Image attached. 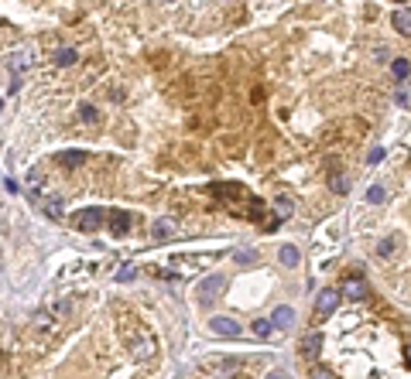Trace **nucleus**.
<instances>
[{
	"instance_id": "17",
	"label": "nucleus",
	"mask_w": 411,
	"mask_h": 379,
	"mask_svg": "<svg viewBox=\"0 0 411 379\" xmlns=\"http://www.w3.org/2000/svg\"><path fill=\"white\" fill-rule=\"evenodd\" d=\"M391 72H394V79H408L411 62H408V58H394V62H391Z\"/></svg>"
},
{
	"instance_id": "26",
	"label": "nucleus",
	"mask_w": 411,
	"mask_h": 379,
	"mask_svg": "<svg viewBox=\"0 0 411 379\" xmlns=\"http://www.w3.org/2000/svg\"><path fill=\"white\" fill-rule=\"evenodd\" d=\"M312 379H336V372L326 365H312Z\"/></svg>"
},
{
	"instance_id": "16",
	"label": "nucleus",
	"mask_w": 411,
	"mask_h": 379,
	"mask_svg": "<svg viewBox=\"0 0 411 379\" xmlns=\"http://www.w3.org/2000/svg\"><path fill=\"white\" fill-rule=\"evenodd\" d=\"M278 260L285 266H298V260H302V253H298V246H281V253H278Z\"/></svg>"
},
{
	"instance_id": "9",
	"label": "nucleus",
	"mask_w": 411,
	"mask_h": 379,
	"mask_svg": "<svg viewBox=\"0 0 411 379\" xmlns=\"http://www.w3.org/2000/svg\"><path fill=\"white\" fill-rule=\"evenodd\" d=\"M55 161H59L62 168H79L82 161H89V154H86V151H62Z\"/></svg>"
},
{
	"instance_id": "29",
	"label": "nucleus",
	"mask_w": 411,
	"mask_h": 379,
	"mask_svg": "<svg viewBox=\"0 0 411 379\" xmlns=\"http://www.w3.org/2000/svg\"><path fill=\"white\" fill-rule=\"evenodd\" d=\"M408 359H411V345H408Z\"/></svg>"
},
{
	"instance_id": "25",
	"label": "nucleus",
	"mask_w": 411,
	"mask_h": 379,
	"mask_svg": "<svg viewBox=\"0 0 411 379\" xmlns=\"http://www.w3.org/2000/svg\"><path fill=\"white\" fill-rule=\"evenodd\" d=\"M134 277H137V270H134V266H120V273H117V284H130Z\"/></svg>"
},
{
	"instance_id": "20",
	"label": "nucleus",
	"mask_w": 411,
	"mask_h": 379,
	"mask_svg": "<svg viewBox=\"0 0 411 379\" xmlns=\"http://www.w3.org/2000/svg\"><path fill=\"white\" fill-rule=\"evenodd\" d=\"M76 52H72V48H59V52H55V65H62V69H65V65H76Z\"/></svg>"
},
{
	"instance_id": "27",
	"label": "nucleus",
	"mask_w": 411,
	"mask_h": 379,
	"mask_svg": "<svg viewBox=\"0 0 411 379\" xmlns=\"http://www.w3.org/2000/svg\"><path fill=\"white\" fill-rule=\"evenodd\" d=\"M384 161V147H373L370 151V164H380Z\"/></svg>"
},
{
	"instance_id": "18",
	"label": "nucleus",
	"mask_w": 411,
	"mask_h": 379,
	"mask_svg": "<svg viewBox=\"0 0 411 379\" xmlns=\"http://www.w3.org/2000/svg\"><path fill=\"white\" fill-rule=\"evenodd\" d=\"M233 263H240V266L257 263V249H236V253H233Z\"/></svg>"
},
{
	"instance_id": "19",
	"label": "nucleus",
	"mask_w": 411,
	"mask_h": 379,
	"mask_svg": "<svg viewBox=\"0 0 411 379\" xmlns=\"http://www.w3.org/2000/svg\"><path fill=\"white\" fill-rule=\"evenodd\" d=\"M367 202H370V205L387 202V188H384V185H370V191H367Z\"/></svg>"
},
{
	"instance_id": "21",
	"label": "nucleus",
	"mask_w": 411,
	"mask_h": 379,
	"mask_svg": "<svg viewBox=\"0 0 411 379\" xmlns=\"http://www.w3.org/2000/svg\"><path fill=\"white\" fill-rule=\"evenodd\" d=\"M250 328H254V335H257V338H271V331H274V321H264V318H257V321L250 324Z\"/></svg>"
},
{
	"instance_id": "28",
	"label": "nucleus",
	"mask_w": 411,
	"mask_h": 379,
	"mask_svg": "<svg viewBox=\"0 0 411 379\" xmlns=\"http://www.w3.org/2000/svg\"><path fill=\"white\" fill-rule=\"evenodd\" d=\"M4 188H7V191H11V195H14V191H21V185H18V181H14V178H4Z\"/></svg>"
},
{
	"instance_id": "4",
	"label": "nucleus",
	"mask_w": 411,
	"mask_h": 379,
	"mask_svg": "<svg viewBox=\"0 0 411 379\" xmlns=\"http://www.w3.org/2000/svg\"><path fill=\"white\" fill-rule=\"evenodd\" d=\"M339 294H343V290H333V287H329V290H319V297H315V311H319V318H329L336 307H339Z\"/></svg>"
},
{
	"instance_id": "24",
	"label": "nucleus",
	"mask_w": 411,
	"mask_h": 379,
	"mask_svg": "<svg viewBox=\"0 0 411 379\" xmlns=\"http://www.w3.org/2000/svg\"><path fill=\"white\" fill-rule=\"evenodd\" d=\"M329 185H333L336 195H346V188H350V181H346L343 174H333V178H329Z\"/></svg>"
},
{
	"instance_id": "13",
	"label": "nucleus",
	"mask_w": 411,
	"mask_h": 379,
	"mask_svg": "<svg viewBox=\"0 0 411 379\" xmlns=\"http://www.w3.org/2000/svg\"><path fill=\"white\" fill-rule=\"evenodd\" d=\"M319 348H322L319 331H312V335H305V338H302V355H305V359H315V355H319Z\"/></svg>"
},
{
	"instance_id": "10",
	"label": "nucleus",
	"mask_w": 411,
	"mask_h": 379,
	"mask_svg": "<svg viewBox=\"0 0 411 379\" xmlns=\"http://www.w3.org/2000/svg\"><path fill=\"white\" fill-rule=\"evenodd\" d=\"M271 321H274V328H292L295 324V311L288 307V304H281V307L271 314Z\"/></svg>"
},
{
	"instance_id": "2",
	"label": "nucleus",
	"mask_w": 411,
	"mask_h": 379,
	"mask_svg": "<svg viewBox=\"0 0 411 379\" xmlns=\"http://www.w3.org/2000/svg\"><path fill=\"white\" fill-rule=\"evenodd\" d=\"M103 219H106V209H82V212H76L72 226H76L79 232H96V229L103 226Z\"/></svg>"
},
{
	"instance_id": "7",
	"label": "nucleus",
	"mask_w": 411,
	"mask_h": 379,
	"mask_svg": "<svg viewBox=\"0 0 411 379\" xmlns=\"http://www.w3.org/2000/svg\"><path fill=\"white\" fill-rule=\"evenodd\" d=\"M155 348H158L155 338H137L130 352H134V359H137V362H144V359H151V355H155Z\"/></svg>"
},
{
	"instance_id": "5",
	"label": "nucleus",
	"mask_w": 411,
	"mask_h": 379,
	"mask_svg": "<svg viewBox=\"0 0 411 379\" xmlns=\"http://www.w3.org/2000/svg\"><path fill=\"white\" fill-rule=\"evenodd\" d=\"M209 331H213V335H219V338H236V335H240V324H236L233 318L216 314V318H209Z\"/></svg>"
},
{
	"instance_id": "1",
	"label": "nucleus",
	"mask_w": 411,
	"mask_h": 379,
	"mask_svg": "<svg viewBox=\"0 0 411 379\" xmlns=\"http://www.w3.org/2000/svg\"><path fill=\"white\" fill-rule=\"evenodd\" d=\"M223 290H226V277H223V273H209L206 280H199V301L216 304L223 297Z\"/></svg>"
},
{
	"instance_id": "23",
	"label": "nucleus",
	"mask_w": 411,
	"mask_h": 379,
	"mask_svg": "<svg viewBox=\"0 0 411 379\" xmlns=\"http://www.w3.org/2000/svg\"><path fill=\"white\" fill-rule=\"evenodd\" d=\"M79 120H82V123H96V106H93V103H82V106H79Z\"/></svg>"
},
{
	"instance_id": "15",
	"label": "nucleus",
	"mask_w": 411,
	"mask_h": 379,
	"mask_svg": "<svg viewBox=\"0 0 411 379\" xmlns=\"http://www.w3.org/2000/svg\"><path fill=\"white\" fill-rule=\"evenodd\" d=\"M151 236H155V239H172V236H175V226H172L168 219H158L155 226H151Z\"/></svg>"
},
{
	"instance_id": "22",
	"label": "nucleus",
	"mask_w": 411,
	"mask_h": 379,
	"mask_svg": "<svg viewBox=\"0 0 411 379\" xmlns=\"http://www.w3.org/2000/svg\"><path fill=\"white\" fill-rule=\"evenodd\" d=\"M274 209H278V215L285 219V215H292V212H295V205H292V198H285V195H278V198H274Z\"/></svg>"
},
{
	"instance_id": "12",
	"label": "nucleus",
	"mask_w": 411,
	"mask_h": 379,
	"mask_svg": "<svg viewBox=\"0 0 411 379\" xmlns=\"http://www.w3.org/2000/svg\"><path fill=\"white\" fill-rule=\"evenodd\" d=\"M38 205H41V212H45L48 219H55V222H62V198H55V195H52V198H41Z\"/></svg>"
},
{
	"instance_id": "8",
	"label": "nucleus",
	"mask_w": 411,
	"mask_h": 379,
	"mask_svg": "<svg viewBox=\"0 0 411 379\" xmlns=\"http://www.w3.org/2000/svg\"><path fill=\"white\" fill-rule=\"evenodd\" d=\"M391 21H394V28H397L404 38H411V11H408V7H397Z\"/></svg>"
},
{
	"instance_id": "3",
	"label": "nucleus",
	"mask_w": 411,
	"mask_h": 379,
	"mask_svg": "<svg viewBox=\"0 0 411 379\" xmlns=\"http://www.w3.org/2000/svg\"><path fill=\"white\" fill-rule=\"evenodd\" d=\"M62 314H65V301H55L52 307H45V311H38L35 314V328H45V331H52V328H59V321H62Z\"/></svg>"
},
{
	"instance_id": "6",
	"label": "nucleus",
	"mask_w": 411,
	"mask_h": 379,
	"mask_svg": "<svg viewBox=\"0 0 411 379\" xmlns=\"http://www.w3.org/2000/svg\"><path fill=\"white\" fill-rule=\"evenodd\" d=\"M367 294H370V287H367L363 277H346V280H343V297H350V301H363Z\"/></svg>"
},
{
	"instance_id": "14",
	"label": "nucleus",
	"mask_w": 411,
	"mask_h": 379,
	"mask_svg": "<svg viewBox=\"0 0 411 379\" xmlns=\"http://www.w3.org/2000/svg\"><path fill=\"white\" fill-rule=\"evenodd\" d=\"M401 246V236H384L380 243H377V256H384V260H391L394 249Z\"/></svg>"
},
{
	"instance_id": "11",
	"label": "nucleus",
	"mask_w": 411,
	"mask_h": 379,
	"mask_svg": "<svg viewBox=\"0 0 411 379\" xmlns=\"http://www.w3.org/2000/svg\"><path fill=\"white\" fill-rule=\"evenodd\" d=\"M127 229H130V215L127 212H110V232L113 236H123Z\"/></svg>"
}]
</instances>
